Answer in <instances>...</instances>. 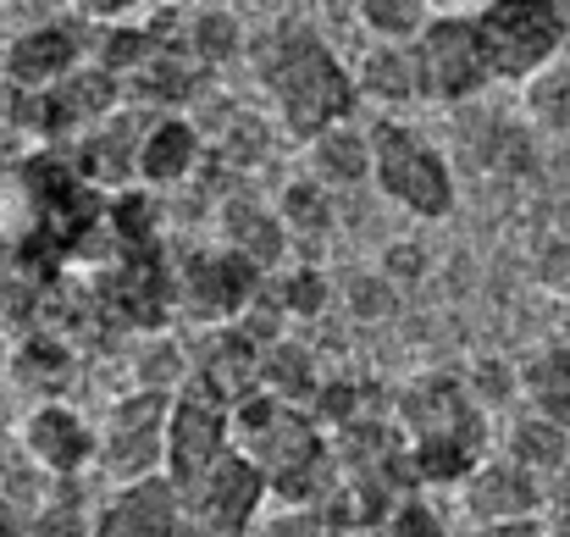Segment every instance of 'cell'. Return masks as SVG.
Returning a JSON list of instances; mask_svg holds the SVG:
<instances>
[{"mask_svg": "<svg viewBox=\"0 0 570 537\" xmlns=\"http://www.w3.org/2000/svg\"><path fill=\"white\" fill-rule=\"evenodd\" d=\"M249 67L261 95L277 111V128L294 145H311L316 134L355 123L361 89H355V67L316 33V22L283 17L272 22L261 39H249Z\"/></svg>", "mask_w": 570, "mask_h": 537, "instance_id": "obj_1", "label": "cell"}, {"mask_svg": "<svg viewBox=\"0 0 570 537\" xmlns=\"http://www.w3.org/2000/svg\"><path fill=\"white\" fill-rule=\"evenodd\" d=\"M404 466L421 488H460L488 460V410L465 388V377L432 371L399 393Z\"/></svg>", "mask_w": 570, "mask_h": 537, "instance_id": "obj_2", "label": "cell"}, {"mask_svg": "<svg viewBox=\"0 0 570 537\" xmlns=\"http://www.w3.org/2000/svg\"><path fill=\"white\" fill-rule=\"evenodd\" d=\"M372 183L415 222H443L454 211V167L449 156L399 117L372 123Z\"/></svg>", "mask_w": 570, "mask_h": 537, "instance_id": "obj_3", "label": "cell"}, {"mask_svg": "<svg viewBox=\"0 0 570 537\" xmlns=\"http://www.w3.org/2000/svg\"><path fill=\"white\" fill-rule=\"evenodd\" d=\"M476 17L493 84H527L566 56L570 11L560 0H488Z\"/></svg>", "mask_w": 570, "mask_h": 537, "instance_id": "obj_4", "label": "cell"}, {"mask_svg": "<svg viewBox=\"0 0 570 537\" xmlns=\"http://www.w3.org/2000/svg\"><path fill=\"white\" fill-rule=\"evenodd\" d=\"M167 416L173 393L161 388H128L122 399H111L95 421V471L111 488L167 477Z\"/></svg>", "mask_w": 570, "mask_h": 537, "instance_id": "obj_5", "label": "cell"}, {"mask_svg": "<svg viewBox=\"0 0 570 537\" xmlns=\"http://www.w3.org/2000/svg\"><path fill=\"white\" fill-rule=\"evenodd\" d=\"M410 50H415V72H421V100H432V106H465L493 84V67H488L471 11H443V17L432 11V22L421 28V39Z\"/></svg>", "mask_w": 570, "mask_h": 537, "instance_id": "obj_6", "label": "cell"}, {"mask_svg": "<svg viewBox=\"0 0 570 537\" xmlns=\"http://www.w3.org/2000/svg\"><path fill=\"white\" fill-rule=\"evenodd\" d=\"M266 477L255 460H244L238 449H227L205 477H194L189 488H178L184 505V537H249L255 521L266 516Z\"/></svg>", "mask_w": 570, "mask_h": 537, "instance_id": "obj_7", "label": "cell"}, {"mask_svg": "<svg viewBox=\"0 0 570 537\" xmlns=\"http://www.w3.org/2000/svg\"><path fill=\"white\" fill-rule=\"evenodd\" d=\"M261 289H266V272L255 261H244L227 244H210V250L184 255V266L173 277V305L194 328H227L261 300Z\"/></svg>", "mask_w": 570, "mask_h": 537, "instance_id": "obj_8", "label": "cell"}, {"mask_svg": "<svg viewBox=\"0 0 570 537\" xmlns=\"http://www.w3.org/2000/svg\"><path fill=\"white\" fill-rule=\"evenodd\" d=\"M95 61V22H83L78 11H61V17H45V22H28L6 39V56H0V84L11 95H39L61 78H72L78 67Z\"/></svg>", "mask_w": 570, "mask_h": 537, "instance_id": "obj_9", "label": "cell"}, {"mask_svg": "<svg viewBox=\"0 0 570 537\" xmlns=\"http://www.w3.org/2000/svg\"><path fill=\"white\" fill-rule=\"evenodd\" d=\"M227 449H233V404L222 393H210L199 377H189L173 393V416H167V477H173V488H189Z\"/></svg>", "mask_w": 570, "mask_h": 537, "instance_id": "obj_10", "label": "cell"}, {"mask_svg": "<svg viewBox=\"0 0 570 537\" xmlns=\"http://www.w3.org/2000/svg\"><path fill=\"white\" fill-rule=\"evenodd\" d=\"M17 449L45 482H72L95 471V421L67 399H39L17 427Z\"/></svg>", "mask_w": 570, "mask_h": 537, "instance_id": "obj_11", "label": "cell"}, {"mask_svg": "<svg viewBox=\"0 0 570 537\" xmlns=\"http://www.w3.org/2000/svg\"><path fill=\"white\" fill-rule=\"evenodd\" d=\"M460 505L471 516V527H493V521H527L543 516V477L515 466L510 455H488L465 482H460Z\"/></svg>", "mask_w": 570, "mask_h": 537, "instance_id": "obj_12", "label": "cell"}, {"mask_svg": "<svg viewBox=\"0 0 570 537\" xmlns=\"http://www.w3.org/2000/svg\"><path fill=\"white\" fill-rule=\"evenodd\" d=\"M89 537H184V505H178L173 477H145V482L111 488L106 505L95 510Z\"/></svg>", "mask_w": 570, "mask_h": 537, "instance_id": "obj_13", "label": "cell"}, {"mask_svg": "<svg viewBox=\"0 0 570 537\" xmlns=\"http://www.w3.org/2000/svg\"><path fill=\"white\" fill-rule=\"evenodd\" d=\"M150 117L156 111L122 100L100 128H89L78 139V173L95 183V188H128V183H139V139H145Z\"/></svg>", "mask_w": 570, "mask_h": 537, "instance_id": "obj_14", "label": "cell"}, {"mask_svg": "<svg viewBox=\"0 0 570 537\" xmlns=\"http://www.w3.org/2000/svg\"><path fill=\"white\" fill-rule=\"evenodd\" d=\"M261 355H266V344L255 339V333H244L238 322H227V328H210V339H205V350L194 355L189 377H199L210 393H222L227 404H238L244 393H255L261 388Z\"/></svg>", "mask_w": 570, "mask_h": 537, "instance_id": "obj_15", "label": "cell"}, {"mask_svg": "<svg viewBox=\"0 0 570 537\" xmlns=\"http://www.w3.org/2000/svg\"><path fill=\"white\" fill-rule=\"evenodd\" d=\"M199 162H205V134L184 111H156L145 139H139V183L145 188H173V183L194 178Z\"/></svg>", "mask_w": 570, "mask_h": 537, "instance_id": "obj_16", "label": "cell"}, {"mask_svg": "<svg viewBox=\"0 0 570 537\" xmlns=\"http://www.w3.org/2000/svg\"><path fill=\"white\" fill-rule=\"evenodd\" d=\"M222 244L227 250H238L244 261H255L266 277L283 266V255H288V227H283V216H277V205H261V199H227L222 205Z\"/></svg>", "mask_w": 570, "mask_h": 537, "instance_id": "obj_17", "label": "cell"}, {"mask_svg": "<svg viewBox=\"0 0 570 537\" xmlns=\"http://www.w3.org/2000/svg\"><path fill=\"white\" fill-rule=\"evenodd\" d=\"M305 173L322 188H361L372 183V128L338 123L305 145Z\"/></svg>", "mask_w": 570, "mask_h": 537, "instance_id": "obj_18", "label": "cell"}, {"mask_svg": "<svg viewBox=\"0 0 570 537\" xmlns=\"http://www.w3.org/2000/svg\"><path fill=\"white\" fill-rule=\"evenodd\" d=\"M355 89H361V100H372V106H382V111L421 100L415 50H410V45H382V39H372L366 56L355 61Z\"/></svg>", "mask_w": 570, "mask_h": 537, "instance_id": "obj_19", "label": "cell"}, {"mask_svg": "<svg viewBox=\"0 0 570 537\" xmlns=\"http://www.w3.org/2000/svg\"><path fill=\"white\" fill-rule=\"evenodd\" d=\"M6 371H11V382H22L28 393H45V399H56V393L72 382L78 355H72V350H67V339H56V333H22V339L11 344Z\"/></svg>", "mask_w": 570, "mask_h": 537, "instance_id": "obj_20", "label": "cell"}, {"mask_svg": "<svg viewBox=\"0 0 570 537\" xmlns=\"http://www.w3.org/2000/svg\"><path fill=\"white\" fill-rule=\"evenodd\" d=\"M504 455L538 477H554L570 466V427L538 416V410H521L510 427H504Z\"/></svg>", "mask_w": 570, "mask_h": 537, "instance_id": "obj_21", "label": "cell"}, {"mask_svg": "<svg viewBox=\"0 0 570 537\" xmlns=\"http://www.w3.org/2000/svg\"><path fill=\"white\" fill-rule=\"evenodd\" d=\"M521 399H527V410L570 427V339L543 344L538 355L521 365Z\"/></svg>", "mask_w": 570, "mask_h": 537, "instance_id": "obj_22", "label": "cell"}, {"mask_svg": "<svg viewBox=\"0 0 570 537\" xmlns=\"http://www.w3.org/2000/svg\"><path fill=\"white\" fill-rule=\"evenodd\" d=\"M184 50L210 72V67H227V61L249 56V39H244V22L227 6H194L189 22H184Z\"/></svg>", "mask_w": 570, "mask_h": 537, "instance_id": "obj_23", "label": "cell"}, {"mask_svg": "<svg viewBox=\"0 0 570 537\" xmlns=\"http://www.w3.org/2000/svg\"><path fill=\"white\" fill-rule=\"evenodd\" d=\"M261 388L277 393V399H288V404H311V399L322 393L316 355H311L305 344H294V339L266 344V355H261Z\"/></svg>", "mask_w": 570, "mask_h": 537, "instance_id": "obj_24", "label": "cell"}, {"mask_svg": "<svg viewBox=\"0 0 570 537\" xmlns=\"http://www.w3.org/2000/svg\"><path fill=\"white\" fill-rule=\"evenodd\" d=\"M277 216H283L288 238H327L333 233V188H322L311 173H299V178L283 183Z\"/></svg>", "mask_w": 570, "mask_h": 537, "instance_id": "obj_25", "label": "cell"}, {"mask_svg": "<svg viewBox=\"0 0 570 537\" xmlns=\"http://www.w3.org/2000/svg\"><path fill=\"white\" fill-rule=\"evenodd\" d=\"M83 477L72 482H50V494L39 499V510L28 516L22 537H89L95 533V505H83Z\"/></svg>", "mask_w": 570, "mask_h": 537, "instance_id": "obj_26", "label": "cell"}, {"mask_svg": "<svg viewBox=\"0 0 570 537\" xmlns=\"http://www.w3.org/2000/svg\"><path fill=\"white\" fill-rule=\"evenodd\" d=\"M39 305V277L22 244H11L0 233V328H22Z\"/></svg>", "mask_w": 570, "mask_h": 537, "instance_id": "obj_27", "label": "cell"}, {"mask_svg": "<svg viewBox=\"0 0 570 537\" xmlns=\"http://www.w3.org/2000/svg\"><path fill=\"white\" fill-rule=\"evenodd\" d=\"M266 289H272V300L283 305V316H294V322H311V316H322L327 305H333V277L322 272V266H288V272H277V277H266Z\"/></svg>", "mask_w": 570, "mask_h": 537, "instance_id": "obj_28", "label": "cell"}, {"mask_svg": "<svg viewBox=\"0 0 570 537\" xmlns=\"http://www.w3.org/2000/svg\"><path fill=\"white\" fill-rule=\"evenodd\" d=\"M355 17L382 45H415L421 28L432 22L426 0H355Z\"/></svg>", "mask_w": 570, "mask_h": 537, "instance_id": "obj_29", "label": "cell"}, {"mask_svg": "<svg viewBox=\"0 0 570 537\" xmlns=\"http://www.w3.org/2000/svg\"><path fill=\"white\" fill-rule=\"evenodd\" d=\"M527 117L549 134L570 139V61H549L538 78H527Z\"/></svg>", "mask_w": 570, "mask_h": 537, "instance_id": "obj_30", "label": "cell"}, {"mask_svg": "<svg viewBox=\"0 0 570 537\" xmlns=\"http://www.w3.org/2000/svg\"><path fill=\"white\" fill-rule=\"evenodd\" d=\"M255 537H338V527L322 505H266Z\"/></svg>", "mask_w": 570, "mask_h": 537, "instance_id": "obj_31", "label": "cell"}, {"mask_svg": "<svg viewBox=\"0 0 570 537\" xmlns=\"http://www.w3.org/2000/svg\"><path fill=\"white\" fill-rule=\"evenodd\" d=\"M465 388L476 393L482 410H493V404H510V399L521 393V371H510L504 360H476L471 377H465Z\"/></svg>", "mask_w": 570, "mask_h": 537, "instance_id": "obj_32", "label": "cell"}, {"mask_svg": "<svg viewBox=\"0 0 570 537\" xmlns=\"http://www.w3.org/2000/svg\"><path fill=\"white\" fill-rule=\"evenodd\" d=\"M382 537H449V527H443V516H438L426 499L404 494V499L393 505V516L382 521Z\"/></svg>", "mask_w": 570, "mask_h": 537, "instance_id": "obj_33", "label": "cell"}, {"mask_svg": "<svg viewBox=\"0 0 570 537\" xmlns=\"http://www.w3.org/2000/svg\"><path fill=\"white\" fill-rule=\"evenodd\" d=\"M393 305H399L393 277L366 272V277H355V283H350V316H355V322H382V316H393Z\"/></svg>", "mask_w": 570, "mask_h": 537, "instance_id": "obj_34", "label": "cell"}, {"mask_svg": "<svg viewBox=\"0 0 570 537\" xmlns=\"http://www.w3.org/2000/svg\"><path fill=\"white\" fill-rule=\"evenodd\" d=\"M150 0H72V11L95 28H111V22H134Z\"/></svg>", "mask_w": 570, "mask_h": 537, "instance_id": "obj_35", "label": "cell"}, {"mask_svg": "<svg viewBox=\"0 0 570 537\" xmlns=\"http://www.w3.org/2000/svg\"><path fill=\"white\" fill-rule=\"evenodd\" d=\"M33 510H39V499H28V494H0V537H22Z\"/></svg>", "mask_w": 570, "mask_h": 537, "instance_id": "obj_36", "label": "cell"}, {"mask_svg": "<svg viewBox=\"0 0 570 537\" xmlns=\"http://www.w3.org/2000/svg\"><path fill=\"white\" fill-rule=\"evenodd\" d=\"M538 277H543L554 294H566L570 300V244H554V250L538 261Z\"/></svg>", "mask_w": 570, "mask_h": 537, "instance_id": "obj_37", "label": "cell"}, {"mask_svg": "<svg viewBox=\"0 0 570 537\" xmlns=\"http://www.w3.org/2000/svg\"><path fill=\"white\" fill-rule=\"evenodd\" d=\"M471 537H549V533H543V516H527V521H493V527H476Z\"/></svg>", "mask_w": 570, "mask_h": 537, "instance_id": "obj_38", "label": "cell"}, {"mask_svg": "<svg viewBox=\"0 0 570 537\" xmlns=\"http://www.w3.org/2000/svg\"><path fill=\"white\" fill-rule=\"evenodd\" d=\"M6 360H11V339H6V328H0V371H6Z\"/></svg>", "mask_w": 570, "mask_h": 537, "instance_id": "obj_39", "label": "cell"}, {"mask_svg": "<svg viewBox=\"0 0 570 537\" xmlns=\"http://www.w3.org/2000/svg\"><path fill=\"white\" fill-rule=\"evenodd\" d=\"M560 339H570V300H566V322H560Z\"/></svg>", "mask_w": 570, "mask_h": 537, "instance_id": "obj_40", "label": "cell"}, {"mask_svg": "<svg viewBox=\"0 0 570 537\" xmlns=\"http://www.w3.org/2000/svg\"><path fill=\"white\" fill-rule=\"evenodd\" d=\"M0 128H6V84H0Z\"/></svg>", "mask_w": 570, "mask_h": 537, "instance_id": "obj_41", "label": "cell"}, {"mask_svg": "<svg viewBox=\"0 0 570 537\" xmlns=\"http://www.w3.org/2000/svg\"><path fill=\"white\" fill-rule=\"evenodd\" d=\"M6 39H11V33H6V28H0V56H6Z\"/></svg>", "mask_w": 570, "mask_h": 537, "instance_id": "obj_42", "label": "cell"}, {"mask_svg": "<svg viewBox=\"0 0 570 537\" xmlns=\"http://www.w3.org/2000/svg\"><path fill=\"white\" fill-rule=\"evenodd\" d=\"M173 6H189V0H173Z\"/></svg>", "mask_w": 570, "mask_h": 537, "instance_id": "obj_43", "label": "cell"}, {"mask_svg": "<svg viewBox=\"0 0 570 537\" xmlns=\"http://www.w3.org/2000/svg\"><path fill=\"white\" fill-rule=\"evenodd\" d=\"M560 6H566V11H570V0H560Z\"/></svg>", "mask_w": 570, "mask_h": 537, "instance_id": "obj_44", "label": "cell"}]
</instances>
